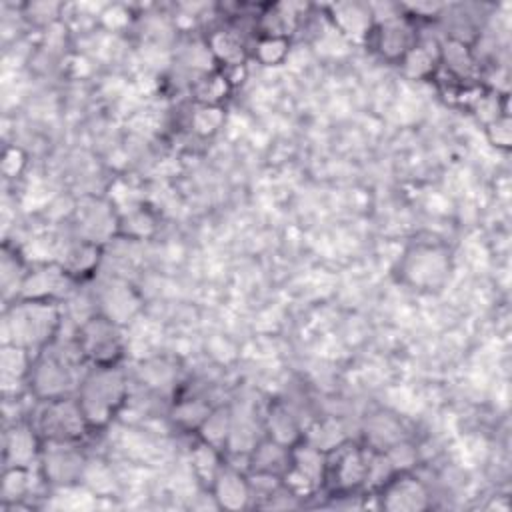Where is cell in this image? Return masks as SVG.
Returning a JSON list of instances; mask_svg holds the SVG:
<instances>
[{
  "label": "cell",
  "mask_w": 512,
  "mask_h": 512,
  "mask_svg": "<svg viewBox=\"0 0 512 512\" xmlns=\"http://www.w3.org/2000/svg\"><path fill=\"white\" fill-rule=\"evenodd\" d=\"M212 412V408L198 398H188V400H180L174 404L172 408V422L182 428V430H194L198 432V428L204 424V420L208 418V414Z\"/></svg>",
  "instance_id": "cell-24"
},
{
  "label": "cell",
  "mask_w": 512,
  "mask_h": 512,
  "mask_svg": "<svg viewBox=\"0 0 512 512\" xmlns=\"http://www.w3.org/2000/svg\"><path fill=\"white\" fill-rule=\"evenodd\" d=\"M208 490H210L216 506L224 508V510H242L252 500V488H250L248 474L240 472L238 468H234L230 464H224L218 470V474Z\"/></svg>",
  "instance_id": "cell-13"
},
{
  "label": "cell",
  "mask_w": 512,
  "mask_h": 512,
  "mask_svg": "<svg viewBox=\"0 0 512 512\" xmlns=\"http://www.w3.org/2000/svg\"><path fill=\"white\" fill-rule=\"evenodd\" d=\"M290 466V448L264 438L248 454L250 474H266L282 478Z\"/></svg>",
  "instance_id": "cell-14"
},
{
  "label": "cell",
  "mask_w": 512,
  "mask_h": 512,
  "mask_svg": "<svg viewBox=\"0 0 512 512\" xmlns=\"http://www.w3.org/2000/svg\"><path fill=\"white\" fill-rule=\"evenodd\" d=\"M290 50L286 36H260L254 44V58L264 66H276L284 62Z\"/></svg>",
  "instance_id": "cell-26"
},
{
  "label": "cell",
  "mask_w": 512,
  "mask_h": 512,
  "mask_svg": "<svg viewBox=\"0 0 512 512\" xmlns=\"http://www.w3.org/2000/svg\"><path fill=\"white\" fill-rule=\"evenodd\" d=\"M400 270L410 286L432 290L442 286V282L448 278L450 258L440 246L418 244L404 254Z\"/></svg>",
  "instance_id": "cell-7"
},
{
  "label": "cell",
  "mask_w": 512,
  "mask_h": 512,
  "mask_svg": "<svg viewBox=\"0 0 512 512\" xmlns=\"http://www.w3.org/2000/svg\"><path fill=\"white\" fill-rule=\"evenodd\" d=\"M404 66V72L410 78L426 80L428 76H434L440 68V48L430 46V42H418L406 52V56L400 60Z\"/></svg>",
  "instance_id": "cell-18"
},
{
  "label": "cell",
  "mask_w": 512,
  "mask_h": 512,
  "mask_svg": "<svg viewBox=\"0 0 512 512\" xmlns=\"http://www.w3.org/2000/svg\"><path fill=\"white\" fill-rule=\"evenodd\" d=\"M28 476H30V468H4L2 492H0L2 506H18V502L26 498L30 488Z\"/></svg>",
  "instance_id": "cell-25"
},
{
  "label": "cell",
  "mask_w": 512,
  "mask_h": 512,
  "mask_svg": "<svg viewBox=\"0 0 512 512\" xmlns=\"http://www.w3.org/2000/svg\"><path fill=\"white\" fill-rule=\"evenodd\" d=\"M72 282L74 278L60 264H42L26 272L18 298L58 302V298L70 290Z\"/></svg>",
  "instance_id": "cell-11"
},
{
  "label": "cell",
  "mask_w": 512,
  "mask_h": 512,
  "mask_svg": "<svg viewBox=\"0 0 512 512\" xmlns=\"http://www.w3.org/2000/svg\"><path fill=\"white\" fill-rule=\"evenodd\" d=\"M100 306L102 310L98 314L106 316L108 320L116 322L118 326L130 322V318L136 314L138 310V298L136 294L130 290L128 284L122 282H114L110 286H106V290L100 296Z\"/></svg>",
  "instance_id": "cell-16"
},
{
  "label": "cell",
  "mask_w": 512,
  "mask_h": 512,
  "mask_svg": "<svg viewBox=\"0 0 512 512\" xmlns=\"http://www.w3.org/2000/svg\"><path fill=\"white\" fill-rule=\"evenodd\" d=\"M76 344L90 366H114L124 352L120 326L102 314L90 316L80 326Z\"/></svg>",
  "instance_id": "cell-6"
},
{
  "label": "cell",
  "mask_w": 512,
  "mask_h": 512,
  "mask_svg": "<svg viewBox=\"0 0 512 512\" xmlns=\"http://www.w3.org/2000/svg\"><path fill=\"white\" fill-rule=\"evenodd\" d=\"M74 396L90 430L106 428L128 400L126 372L118 364L90 366L84 370Z\"/></svg>",
  "instance_id": "cell-3"
},
{
  "label": "cell",
  "mask_w": 512,
  "mask_h": 512,
  "mask_svg": "<svg viewBox=\"0 0 512 512\" xmlns=\"http://www.w3.org/2000/svg\"><path fill=\"white\" fill-rule=\"evenodd\" d=\"M332 20L334 26L340 30V34L354 38V40H364L370 36L372 26H374V16L370 6L362 4H334L332 8Z\"/></svg>",
  "instance_id": "cell-15"
},
{
  "label": "cell",
  "mask_w": 512,
  "mask_h": 512,
  "mask_svg": "<svg viewBox=\"0 0 512 512\" xmlns=\"http://www.w3.org/2000/svg\"><path fill=\"white\" fill-rule=\"evenodd\" d=\"M488 138L498 148H510V118L508 114L498 116L496 120L488 122Z\"/></svg>",
  "instance_id": "cell-28"
},
{
  "label": "cell",
  "mask_w": 512,
  "mask_h": 512,
  "mask_svg": "<svg viewBox=\"0 0 512 512\" xmlns=\"http://www.w3.org/2000/svg\"><path fill=\"white\" fill-rule=\"evenodd\" d=\"M222 466H224V452H220L218 448H214L208 442L198 438V444L192 450V468H194L196 478L206 488H210V484L214 482V478Z\"/></svg>",
  "instance_id": "cell-21"
},
{
  "label": "cell",
  "mask_w": 512,
  "mask_h": 512,
  "mask_svg": "<svg viewBox=\"0 0 512 512\" xmlns=\"http://www.w3.org/2000/svg\"><path fill=\"white\" fill-rule=\"evenodd\" d=\"M42 442H80L90 426L76 402V396L42 400L32 420Z\"/></svg>",
  "instance_id": "cell-4"
},
{
  "label": "cell",
  "mask_w": 512,
  "mask_h": 512,
  "mask_svg": "<svg viewBox=\"0 0 512 512\" xmlns=\"http://www.w3.org/2000/svg\"><path fill=\"white\" fill-rule=\"evenodd\" d=\"M84 362L86 360L76 340L72 344L60 346L56 338L52 344L32 356L26 384L40 402L74 396L84 374H80V364Z\"/></svg>",
  "instance_id": "cell-2"
},
{
  "label": "cell",
  "mask_w": 512,
  "mask_h": 512,
  "mask_svg": "<svg viewBox=\"0 0 512 512\" xmlns=\"http://www.w3.org/2000/svg\"><path fill=\"white\" fill-rule=\"evenodd\" d=\"M206 46L214 60H218L224 66H240L246 60V48L242 40L228 30H216L208 36Z\"/></svg>",
  "instance_id": "cell-20"
},
{
  "label": "cell",
  "mask_w": 512,
  "mask_h": 512,
  "mask_svg": "<svg viewBox=\"0 0 512 512\" xmlns=\"http://www.w3.org/2000/svg\"><path fill=\"white\" fill-rule=\"evenodd\" d=\"M100 262V244L78 240L74 246H70L64 254V260L58 262L74 280L86 278L94 272V268Z\"/></svg>",
  "instance_id": "cell-19"
},
{
  "label": "cell",
  "mask_w": 512,
  "mask_h": 512,
  "mask_svg": "<svg viewBox=\"0 0 512 512\" xmlns=\"http://www.w3.org/2000/svg\"><path fill=\"white\" fill-rule=\"evenodd\" d=\"M62 310L54 300L16 298L6 304L2 318L4 344H12L38 354L58 338Z\"/></svg>",
  "instance_id": "cell-1"
},
{
  "label": "cell",
  "mask_w": 512,
  "mask_h": 512,
  "mask_svg": "<svg viewBox=\"0 0 512 512\" xmlns=\"http://www.w3.org/2000/svg\"><path fill=\"white\" fill-rule=\"evenodd\" d=\"M374 48L386 60H402L406 52L416 44V36L412 34V26L404 16H392L380 20L372 26ZM370 38V36H368Z\"/></svg>",
  "instance_id": "cell-12"
},
{
  "label": "cell",
  "mask_w": 512,
  "mask_h": 512,
  "mask_svg": "<svg viewBox=\"0 0 512 512\" xmlns=\"http://www.w3.org/2000/svg\"><path fill=\"white\" fill-rule=\"evenodd\" d=\"M230 90L232 84L226 80L222 70L206 72L194 86V94L202 106H220Z\"/></svg>",
  "instance_id": "cell-23"
},
{
  "label": "cell",
  "mask_w": 512,
  "mask_h": 512,
  "mask_svg": "<svg viewBox=\"0 0 512 512\" xmlns=\"http://www.w3.org/2000/svg\"><path fill=\"white\" fill-rule=\"evenodd\" d=\"M222 122L220 106H202L194 116V128L200 134H212Z\"/></svg>",
  "instance_id": "cell-27"
},
{
  "label": "cell",
  "mask_w": 512,
  "mask_h": 512,
  "mask_svg": "<svg viewBox=\"0 0 512 512\" xmlns=\"http://www.w3.org/2000/svg\"><path fill=\"white\" fill-rule=\"evenodd\" d=\"M42 444L32 422H16L4 434V468H30L38 464Z\"/></svg>",
  "instance_id": "cell-10"
},
{
  "label": "cell",
  "mask_w": 512,
  "mask_h": 512,
  "mask_svg": "<svg viewBox=\"0 0 512 512\" xmlns=\"http://www.w3.org/2000/svg\"><path fill=\"white\" fill-rule=\"evenodd\" d=\"M370 462V448L352 442H342L334 450L326 452L324 486L332 494L348 496L366 486Z\"/></svg>",
  "instance_id": "cell-5"
},
{
  "label": "cell",
  "mask_w": 512,
  "mask_h": 512,
  "mask_svg": "<svg viewBox=\"0 0 512 512\" xmlns=\"http://www.w3.org/2000/svg\"><path fill=\"white\" fill-rule=\"evenodd\" d=\"M230 430H232V414L224 408H212V412L208 414V418L204 420V424L198 428L196 434L200 440L224 452L230 438Z\"/></svg>",
  "instance_id": "cell-22"
},
{
  "label": "cell",
  "mask_w": 512,
  "mask_h": 512,
  "mask_svg": "<svg viewBox=\"0 0 512 512\" xmlns=\"http://www.w3.org/2000/svg\"><path fill=\"white\" fill-rule=\"evenodd\" d=\"M376 498L380 508L390 512H420L432 506V494L428 486L412 474V470L396 472L378 490Z\"/></svg>",
  "instance_id": "cell-9"
},
{
  "label": "cell",
  "mask_w": 512,
  "mask_h": 512,
  "mask_svg": "<svg viewBox=\"0 0 512 512\" xmlns=\"http://www.w3.org/2000/svg\"><path fill=\"white\" fill-rule=\"evenodd\" d=\"M40 476L52 486H72L84 480L88 462L76 442H44L40 454Z\"/></svg>",
  "instance_id": "cell-8"
},
{
  "label": "cell",
  "mask_w": 512,
  "mask_h": 512,
  "mask_svg": "<svg viewBox=\"0 0 512 512\" xmlns=\"http://www.w3.org/2000/svg\"><path fill=\"white\" fill-rule=\"evenodd\" d=\"M264 430H266V438L292 448L298 442H302L304 432L298 426V420L292 416V412L284 406V404H272L266 412L264 418Z\"/></svg>",
  "instance_id": "cell-17"
}]
</instances>
